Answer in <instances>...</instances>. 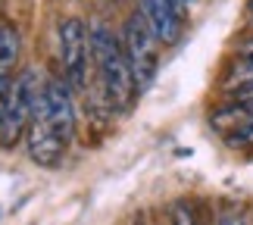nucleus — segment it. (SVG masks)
I'll list each match as a JSON object with an SVG mask.
<instances>
[{"mask_svg":"<svg viewBox=\"0 0 253 225\" xmlns=\"http://www.w3.org/2000/svg\"><path fill=\"white\" fill-rule=\"evenodd\" d=\"M87 32H91V60H94L97 75H100V88L106 100L122 110V106L131 103L134 91H138L131 66L122 50V38H116L103 22H94Z\"/></svg>","mask_w":253,"mask_h":225,"instance_id":"obj_1","label":"nucleus"},{"mask_svg":"<svg viewBox=\"0 0 253 225\" xmlns=\"http://www.w3.org/2000/svg\"><path fill=\"white\" fill-rule=\"evenodd\" d=\"M41 78L35 69H22L19 75L9 78L6 88V103H3V125H0V144L13 147L32 125L38 97H41Z\"/></svg>","mask_w":253,"mask_h":225,"instance_id":"obj_2","label":"nucleus"},{"mask_svg":"<svg viewBox=\"0 0 253 225\" xmlns=\"http://www.w3.org/2000/svg\"><path fill=\"white\" fill-rule=\"evenodd\" d=\"M160 38L153 35V28L147 25V19L141 13H131L122 25V50L125 60L131 66L134 85L138 91H147L153 85V78L160 72Z\"/></svg>","mask_w":253,"mask_h":225,"instance_id":"obj_3","label":"nucleus"},{"mask_svg":"<svg viewBox=\"0 0 253 225\" xmlns=\"http://www.w3.org/2000/svg\"><path fill=\"white\" fill-rule=\"evenodd\" d=\"M56 44H60V63H63V78L72 85V91L87 94V66H91V32L84 28L82 19H63L60 32H56Z\"/></svg>","mask_w":253,"mask_h":225,"instance_id":"obj_4","label":"nucleus"},{"mask_svg":"<svg viewBox=\"0 0 253 225\" xmlns=\"http://www.w3.org/2000/svg\"><path fill=\"white\" fill-rule=\"evenodd\" d=\"M35 113L44 116L72 144V138H75V100H72V85L66 78H47L41 85V97H38Z\"/></svg>","mask_w":253,"mask_h":225,"instance_id":"obj_5","label":"nucleus"},{"mask_svg":"<svg viewBox=\"0 0 253 225\" xmlns=\"http://www.w3.org/2000/svg\"><path fill=\"white\" fill-rule=\"evenodd\" d=\"M25 147H28V156L32 163L44 166V169H53L66 160V150H69V141L63 138L60 132L53 129L44 116H32V125L25 132Z\"/></svg>","mask_w":253,"mask_h":225,"instance_id":"obj_6","label":"nucleus"},{"mask_svg":"<svg viewBox=\"0 0 253 225\" xmlns=\"http://www.w3.org/2000/svg\"><path fill=\"white\" fill-rule=\"evenodd\" d=\"M181 0H138L141 16L147 19V25L153 28V35L163 44H175L181 38V13H178Z\"/></svg>","mask_w":253,"mask_h":225,"instance_id":"obj_7","label":"nucleus"},{"mask_svg":"<svg viewBox=\"0 0 253 225\" xmlns=\"http://www.w3.org/2000/svg\"><path fill=\"white\" fill-rule=\"evenodd\" d=\"M19 47H22V38L9 22H0V82H6L13 66L19 60Z\"/></svg>","mask_w":253,"mask_h":225,"instance_id":"obj_8","label":"nucleus"},{"mask_svg":"<svg viewBox=\"0 0 253 225\" xmlns=\"http://www.w3.org/2000/svg\"><path fill=\"white\" fill-rule=\"evenodd\" d=\"M235 78H238V91L253 85V53H244V60L235 66Z\"/></svg>","mask_w":253,"mask_h":225,"instance_id":"obj_9","label":"nucleus"},{"mask_svg":"<svg viewBox=\"0 0 253 225\" xmlns=\"http://www.w3.org/2000/svg\"><path fill=\"white\" fill-rule=\"evenodd\" d=\"M169 225H197L194 210L188 207V203H175L172 213H169Z\"/></svg>","mask_w":253,"mask_h":225,"instance_id":"obj_10","label":"nucleus"},{"mask_svg":"<svg viewBox=\"0 0 253 225\" xmlns=\"http://www.w3.org/2000/svg\"><path fill=\"white\" fill-rule=\"evenodd\" d=\"M6 88H9V78L0 82V125H3V103H6Z\"/></svg>","mask_w":253,"mask_h":225,"instance_id":"obj_11","label":"nucleus"},{"mask_svg":"<svg viewBox=\"0 0 253 225\" xmlns=\"http://www.w3.org/2000/svg\"><path fill=\"white\" fill-rule=\"evenodd\" d=\"M244 53H253V38H250V41L244 44Z\"/></svg>","mask_w":253,"mask_h":225,"instance_id":"obj_12","label":"nucleus"},{"mask_svg":"<svg viewBox=\"0 0 253 225\" xmlns=\"http://www.w3.org/2000/svg\"><path fill=\"white\" fill-rule=\"evenodd\" d=\"M247 9H250V16H253V0H250V3H247Z\"/></svg>","mask_w":253,"mask_h":225,"instance_id":"obj_13","label":"nucleus"},{"mask_svg":"<svg viewBox=\"0 0 253 225\" xmlns=\"http://www.w3.org/2000/svg\"><path fill=\"white\" fill-rule=\"evenodd\" d=\"M188 3H191V0H188Z\"/></svg>","mask_w":253,"mask_h":225,"instance_id":"obj_14","label":"nucleus"}]
</instances>
